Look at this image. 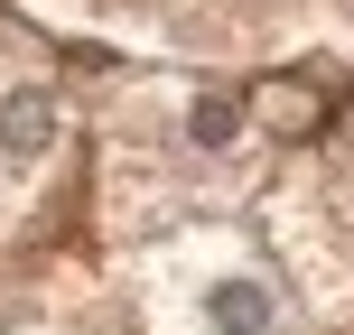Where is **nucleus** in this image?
I'll return each mask as SVG.
<instances>
[{
  "mask_svg": "<svg viewBox=\"0 0 354 335\" xmlns=\"http://www.w3.org/2000/svg\"><path fill=\"white\" fill-rule=\"evenodd\" d=\"M187 317H196V335H289V298H280V280H270V270L214 261L205 280H196Z\"/></svg>",
  "mask_w": 354,
  "mask_h": 335,
  "instance_id": "f257e3e1",
  "label": "nucleus"
},
{
  "mask_svg": "<svg viewBox=\"0 0 354 335\" xmlns=\"http://www.w3.org/2000/svg\"><path fill=\"white\" fill-rule=\"evenodd\" d=\"M56 131H66V112H56L47 84H10V93H0V168H10V177L47 168Z\"/></svg>",
  "mask_w": 354,
  "mask_h": 335,
  "instance_id": "f03ea898",
  "label": "nucleus"
},
{
  "mask_svg": "<svg viewBox=\"0 0 354 335\" xmlns=\"http://www.w3.org/2000/svg\"><path fill=\"white\" fill-rule=\"evenodd\" d=\"M187 140L196 149H233V140H243V112H233L224 93H196V103H187Z\"/></svg>",
  "mask_w": 354,
  "mask_h": 335,
  "instance_id": "7ed1b4c3",
  "label": "nucleus"
}]
</instances>
